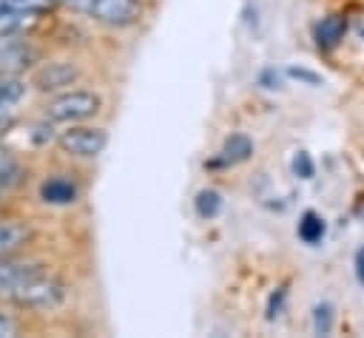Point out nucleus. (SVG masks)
<instances>
[{
	"label": "nucleus",
	"instance_id": "f257e3e1",
	"mask_svg": "<svg viewBox=\"0 0 364 338\" xmlns=\"http://www.w3.org/2000/svg\"><path fill=\"white\" fill-rule=\"evenodd\" d=\"M65 6H71L80 14L94 17L97 23L105 26H134L142 14V3L139 0H63Z\"/></svg>",
	"mask_w": 364,
	"mask_h": 338
},
{
	"label": "nucleus",
	"instance_id": "f03ea898",
	"mask_svg": "<svg viewBox=\"0 0 364 338\" xmlns=\"http://www.w3.org/2000/svg\"><path fill=\"white\" fill-rule=\"evenodd\" d=\"M63 295H65V287L37 267V273L11 293V301H17L23 307H57L63 301Z\"/></svg>",
	"mask_w": 364,
	"mask_h": 338
},
{
	"label": "nucleus",
	"instance_id": "7ed1b4c3",
	"mask_svg": "<svg viewBox=\"0 0 364 338\" xmlns=\"http://www.w3.org/2000/svg\"><path fill=\"white\" fill-rule=\"evenodd\" d=\"M100 111V97L91 91H71L57 97L48 108H46V119L48 122H80L88 119Z\"/></svg>",
	"mask_w": 364,
	"mask_h": 338
},
{
	"label": "nucleus",
	"instance_id": "20e7f679",
	"mask_svg": "<svg viewBox=\"0 0 364 338\" xmlns=\"http://www.w3.org/2000/svg\"><path fill=\"white\" fill-rule=\"evenodd\" d=\"M108 136L102 128H71L60 136V148L71 156H97L105 148Z\"/></svg>",
	"mask_w": 364,
	"mask_h": 338
},
{
	"label": "nucleus",
	"instance_id": "39448f33",
	"mask_svg": "<svg viewBox=\"0 0 364 338\" xmlns=\"http://www.w3.org/2000/svg\"><path fill=\"white\" fill-rule=\"evenodd\" d=\"M28 62H31V48L14 34H0V77H11Z\"/></svg>",
	"mask_w": 364,
	"mask_h": 338
},
{
	"label": "nucleus",
	"instance_id": "423d86ee",
	"mask_svg": "<svg viewBox=\"0 0 364 338\" xmlns=\"http://www.w3.org/2000/svg\"><path fill=\"white\" fill-rule=\"evenodd\" d=\"M23 97H26V82H20L14 77H0V133L6 128H11Z\"/></svg>",
	"mask_w": 364,
	"mask_h": 338
},
{
	"label": "nucleus",
	"instance_id": "0eeeda50",
	"mask_svg": "<svg viewBox=\"0 0 364 338\" xmlns=\"http://www.w3.org/2000/svg\"><path fill=\"white\" fill-rule=\"evenodd\" d=\"M344 31H347V20L341 14H327L316 23L313 34H316V43L321 48H336L341 40H344Z\"/></svg>",
	"mask_w": 364,
	"mask_h": 338
},
{
	"label": "nucleus",
	"instance_id": "6e6552de",
	"mask_svg": "<svg viewBox=\"0 0 364 338\" xmlns=\"http://www.w3.org/2000/svg\"><path fill=\"white\" fill-rule=\"evenodd\" d=\"M40 196L48 205H71L77 199V185L71 179H65V176H51L48 182H43Z\"/></svg>",
	"mask_w": 364,
	"mask_h": 338
},
{
	"label": "nucleus",
	"instance_id": "1a4fd4ad",
	"mask_svg": "<svg viewBox=\"0 0 364 338\" xmlns=\"http://www.w3.org/2000/svg\"><path fill=\"white\" fill-rule=\"evenodd\" d=\"M54 0H0V20L3 17H40L51 11Z\"/></svg>",
	"mask_w": 364,
	"mask_h": 338
},
{
	"label": "nucleus",
	"instance_id": "9d476101",
	"mask_svg": "<svg viewBox=\"0 0 364 338\" xmlns=\"http://www.w3.org/2000/svg\"><path fill=\"white\" fill-rule=\"evenodd\" d=\"M250 153H253V142H250L245 133H233V136L222 145L219 159H213L210 165H236V162H245Z\"/></svg>",
	"mask_w": 364,
	"mask_h": 338
},
{
	"label": "nucleus",
	"instance_id": "9b49d317",
	"mask_svg": "<svg viewBox=\"0 0 364 338\" xmlns=\"http://www.w3.org/2000/svg\"><path fill=\"white\" fill-rule=\"evenodd\" d=\"M324 219L316 213V210H307L301 219H299V239L304 244H318L324 239Z\"/></svg>",
	"mask_w": 364,
	"mask_h": 338
},
{
	"label": "nucleus",
	"instance_id": "f8f14e48",
	"mask_svg": "<svg viewBox=\"0 0 364 338\" xmlns=\"http://www.w3.org/2000/svg\"><path fill=\"white\" fill-rule=\"evenodd\" d=\"M193 207H196V216H202V219H213V216L219 213V207H222V196H219V190H213V187L199 190L196 199H193Z\"/></svg>",
	"mask_w": 364,
	"mask_h": 338
},
{
	"label": "nucleus",
	"instance_id": "ddd939ff",
	"mask_svg": "<svg viewBox=\"0 0 364 338\" xmlns=\"http://www.w3.org/2000/svg\"><path fill=\"white\" fill-rule=\"evenodd\" d=\"M74 77V68H68V65H63V62H54V65H48L46 71H40V88H60V85H65L68 80Z\"/></svg>",
	"mask_w": 364,
	"mask_h": 338
},
{
	"label": "nucleus",
	"instance_id": "4468645a",
	"mask_svg": "<svg viewBox=\"0 0 364 338\" xmlns=\"http://www.w3.org/2000/svg\"><path fill=\"white\" fill-rule=\"evenodd\" d=\"M17 179H20V165H17V159H14L9 151L0 148V185L9 187V185H14Z\"/></svg>",
	"mask_w": 364,
	"mask_h": 338
},
{
	"label": "nucleus",
	"instance_id": "2eb2a0df",
	"mask_svg": "<svg viewBox=\"0 0 364 338\" xmlns=\"http://www.w3.org/2000/svg\"><path fill=\"white\" fill-rule=\"evenodd\" d=\"M333 329V307L330 304H318L313 310V332L316 335H327Z\"/></svg>",
	"mask_w": 364,
	"mask_h": 338
},
{
	"label": "nucleus",
	"instance_id": "dca6fc26",
	"mask_svg": "<svg viewBox=\"0 0 364 338\" xmlns=\"http://www.w3.org/2000/svg\"><path fill=\"white\" fill-rule=\"evenodd\" d=\"M293 173H296L299 179H310V176H313V159H310V153L299 151V153L293 156Z\"/></svg>",
	"mask_w": 364,
	"mask_h": 338
},
{
	"label": "nucleus",
	"instance_id": "f3484780",
	"mask_svg": "<svg viewBox=\"0 0 364 338\" xmlns=\"http://www.w3.org/2000/svg\"><path fill=\"white\" fill-rule=\"evenodd\" d=\"M287 74H290L293 80H304L307 85H318V82H321L318 74H313V71H307V68H290Z\"/></svg>",
	"mask_w": 364,
	"mask_h": 338
},
{
	"label": "nucleus",
	"instance_id": "a211bd4d",
	"mask_svg": "<svg viewBox=\"0 0 364 338\" xmlns=\"http://www.w3.org/2000/svg\"><path fill=\"white\" fill-rule=\"evenodd\" d=\"M11 335H17V321L0 312V338H11Z\"/></svg>",
	"mask_w": 364,
	"mask_h": 338
},
{
	"label": "nucleus",
	"instance_id": "6ab92c4d",
	"mask_svg": "<svg viewBox=\"0 0 364 338\" xmlns=\"http://www.w3.org/2000/svg\"><path fill=\"white\" fill-rule=\"evenodd\" d=\"M282 301H284V290H279V293H273V295H270V304H267V318H276V315H279Z\"/></svg>",
	"mask_w": 364,
	"mask_h": 338
},
{
	"label": "nucleus",
	"instance_id": "aec40b11",
	"mask_svg": "<svg viewBox=\"0 0 364 338\" xmlns=\"http://www.w3.org/2000/svg\"><path fill=\"white\" fill-rule=\"evenodd\" d=\"M355 278L364 287V247H358V253H355Z\"/></svg>",
	"mask_w": 364,
	"mask_h": 338
},
{
	"label": "nucleus",
	"instance_id": "412c9836",
	"mask_svg": "<svg viewBox=\"0 0 364 338\" xmlns=\"http://www.w3.org/2000/svg\"><path fill=\"white\" fill-rule=\"evenodd\" d=\"M0 187H3V185H0Z\"/></svg>",
	"mask_w": 364,
	"mask_h": 338
}]
</instances>
